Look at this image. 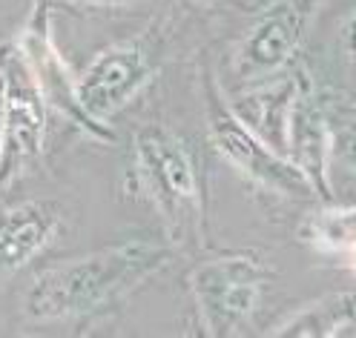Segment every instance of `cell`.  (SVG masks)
Segmentation results:
<instances>
[{
	"mask_svg": "<svg viewBox=\"0 0 356 338\" xmlns=\"http://www.w3.org/2000/svg\"><path fill=\"white\" fill-rule=\"evenodd\" d=\"M170 261V244L144 238L60 261L35 276L24 296V310L32 321L83 319L132 296Z\"/></svg>",
	"mask_w": 356,
	"mask_h": 338,
	"instance_id": "6da1fadb",
	"label": "cell"
},
{
	"mask_svg": "<svg viewBox=\"0 0 356 338\" xmlns=\"http://www.w3.org/2000/svg\"><path fill=\"white\" fill-rule=\"evenodd\" d=\"M136 172L149 204L164 218L172 241L202 238L204 189L195 158L178 135L161 124H149L132 141Z\"/></svg>",
	"mask_w": 356,
	"mask_h": 338,
	"instance_id": "7a4b0ae2",
	"label": "cell"
},
{
	"mask_svg": "<svg viewBox=\"0 0 356 338\" xmlns=\"http://www.w3.org/2000/svg\"><path fill=\"white\" fill-rule=\"evenodd\" d=\"M47 92L26 47H0V187L35 161L47 141Z\"/></svg>",
	"mask_w": 356,
	"mask_h": 338,
	"instance_id": "3957f363",
	"label": "cell"
},
{
	"mask_svg": "<svg viewBox=\"0 0 356 338\" xmlns=\"http://www.w3.org/2000/svg\"><path fill=\"white\" fill-rule=\"evenodd\" d=\"M155 66L159 58L144 35L101 49L72 83L81 126L98 141H115V135L106 129V121L149 83Z\"/></svg>",
	"mask_w": 356,
	"mask_h": 338,
	"instance_id": "277c9868",
	"label": "cell"
},
{
	"mask_svg": "<svg viewBox=\"0 0 356 338\" xmlns=\"http://www.w3.org/2000/svg\"><path fill=\"white\" fill-rule=\"evenodd\" d=\"M204 109H207V129L218 155L230 167H236L244 178H250L256 187L284 198L316 195V187L307 178V172L299 164H293L287 155L273 149L264 138H259L236 115L225 92H221V86L210 78L204 81Z\"/></svg>",
	"mask_w": 356,
	"mask_h": 338,
	"instance_id": "5b68a950",
	"label": "cell"
},
{
	"mask_svg": "<svg viewBox=\"0 0 356 338\" xmlns=\"http://www.w3.org/2000/svg\"><path fill=\"white\" fill-rule=\"evenodd\" d=\"M270 269L250 253H225L202 261L187 276L190 296L207 335H238L261 304Z\"/></svg>",
	"mask_w": 356,
	"mask_h": 338,
	"instance_id": "8992f818",
	"label": "cell"
},
{
	"mask_svg": "<svg viewBox=\"0 0 356 338\" xmlns=\"http://www.w3.org/2000/svg\"><path fill=\"white\" fill-rule=\"evenodd\" d=\"M319 6V0H273L244 32L233 69L241 81H261L279 72L299 49V40Z\"/></svg>",
	"mask_w": 356,
	"mask_h": 338,
	"instance_id": "52a82bcc",
	"label": "cell"
},
{
	"mask_svg": "<svg viewBox=\"0 0 356 338\" xmlns=\"http://www.w3.org/2000/svg\"><path fill=\"white\" fill-rule=\"evenodd\" d=\"M60 215L49 201H20L0 212V278L15 276L58 235Z\"/></svg>",
	"mask_w": 356,
	"mask_h": 338,
	"instance_id": "ba28073f",
	"label": "cell"
},
{
	"mask_svg": "<svg viewBox=\"0 0 356 338\" xmlns=\"http://www.w3.org/2000/svg\"><path fill=\"white\" fill-rule=\"evenodd\" d=\"M305 89H307V81H302V75H296V78L267 83V86L256 89V92L238 98L230 106L259 138H264L273 149L287 155L293 112H296V103Z\"/></svg>",
	"mask_w": 356,
	"mask_h": 338,
	"instance_id": "9c48e42d",
	"label": "cell"
},
{
	"mask_svg": "<svg viewBox=\"0 0 356 338\" xmlns=\"http://www.w3.org/2000/svg\"><path fill=\"white\" fill-rule=\"evenodd\" d=\"M267 335L287 338H337L356 335V289H339L302 304L296 312L282 319Z\"/></svg>",
	"mask_w": 356,
	"mask_h": 338,
	"instance_id": "30bf717a",
	"label": "cell"
},
{
	"mask_svg": "<svg viewBox=\"0 0 356 338\" xmlns=\"http://www.w3.org/2000/svg\"><path fill=\"white\" fill-rule=\"evenodd\" d=\"M302 235L319 253L348 261L356 253V207H322L310 215Z\"/></svg>",
	"mask_w": 356,
	"mask_h": 338,
	"instance_id": "8fae6325",
	"label": "cell"
},
{
	"mask_svg": "<svg viewBox=\"0 0 356 338\" xmlns=\"http://www.w3.org/2000/svg\"><path fill=\"white\" fill-rule=\"evenodd\" d=\"M327 132H330V155H337L345 167L356 169V106L350 103L333 112V118H327Z\"/></svg>",
	"mask_w": 356,
	"mask_h": 338,
	"instance_id": "7c38bea8",
	"label": "cell"
},
{
	"mask_svg": "<svg viewBox=\"0 0 356 338\" xmlns=\"http://www.w3.org/2000/svg\"><path fill=\"white\" fill-rule=\"evenodd\" d=\"M342 47L350 58H356V12L345 20V26H342Z\"/></svg>",
	"mask_w": 356,
	"mask_h": 338,
	"instance_id": "4fadbf2b",
	"label": "cell"
},
{
	"mask_svg": "<svg viewBox=\"0 0 356 338\" xmlns=\"http://www.w3.org/2000/svg\"><path fill=\"white\" fill-rule=\"evenodd\" d=\"M75 3H89V6H129L136 0H75Z\"/></svg>",
	"mask_w": 356,
	"mask_h": 338,
	"instance_id": "5bb4252c",
	"label": "cell"
}]
</instances>
